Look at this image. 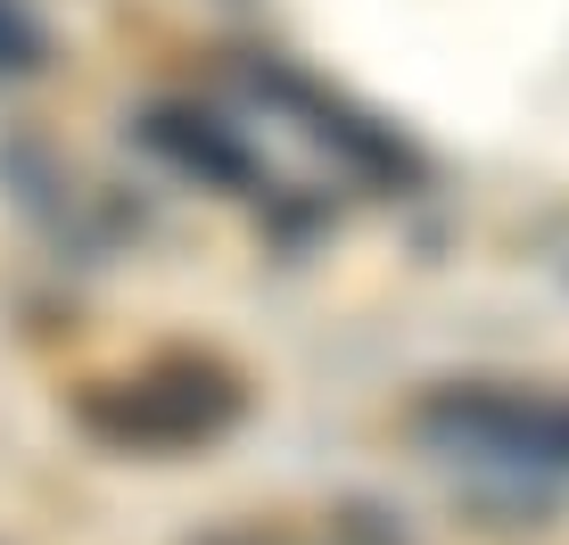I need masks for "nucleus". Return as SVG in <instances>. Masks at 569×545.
<instances>
[{"instance_id": "1", "label": "nucleus", "mask_w": 569, "mask_h": 545, "mask_svg": "<svg viewBox=\"0 0 569 545\" xmlns=\"http://www.w3.org/2000/svg\"><path fill=\"white\" fill-rule=\"evenodd\" d=\"M413 430L487 472H569V397L537 388H446L413 414Z\"/></svg>"}, {"instance_id": "2", "label": "nucleus", "mask_w": 569, "mask_h": 545, "mask_svg": "<svg viewBox=\"0 0 569 545\" xmlns=\"http://www.w3.org/2000/svg\"><path fill=\"white\" fill-rule=\"evenodd\" d=\"M33 58H42V33H33V17L17 9V0H0V75H26Z\"/></svg>"}]
</instances>
